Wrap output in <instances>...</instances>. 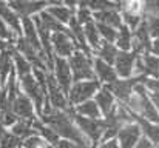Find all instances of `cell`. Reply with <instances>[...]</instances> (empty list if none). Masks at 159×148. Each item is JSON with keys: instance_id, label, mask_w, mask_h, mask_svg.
<instances>
[{"instance_id": "6da1fadb", "label": "cell", "mask_w": 159, "mask_h": 148, "mask_svg": "<svg viewBox=\"0 0 159 148\" xmlns=\"http://www.w3.org/2000/svg\"><path fill=\"white\" fill-rule=\"evenodd\" d=\"M130 111L136 116H141L147 120H152L155 123H159V110L156 108L153 99L150 97L148 91L144 88L142 83H138L134 88V93L131 94V97L128 99V102L125 103Z\"/></svg>"}, {"instance_id": "7a4b0ae2", "label": "cell", "mask_w": 159, "mask_h": 148, "mask_svg": "<svg viewBox=\"0 0 159 148\" xmlns=\"http://www.w3.org/2000/svg\"><path fill=\"white\" fill-rule=\"evenodd\" d=\"M74 122L79 127V130L84 133V136L87 137V141L90 142L91 148L98 147L102 142V136L105 133V119L104 117H84L79 114H74Z\"/></svg>"}, {"instance_id": "3957f363", "label": "cell", "mask_w": 159, "mask_h": 148, "mask_svg": "<svg viewBox=\"0 0 159 148\" xmlns=\"http://www.w3.org/2000/svg\"><path fill=\"white\" fill-rule=\"evenodd\" d=\"M68 63L71 68V74H73V80H88V79H96L94 76V66H93V56L76 49L70 57H68Z\"/></svg>"}, {"instance_id": "277c9868", "label": "cell", "mask_w": 159, "mask_h": 148, "mask_svg": "<svg viewBox=\"0 0 159 148\" xmlns=\"http://www.w3.org/2000/svg\"><path fill=\"white\" fill-rule=\"evenodd\" d=\"M101 82L98 79H88V80H77L73 82L70 91H68V103L71 106H76L80 102H85L88 99H93L98 90L101 88Z\"/></svg>"}, {"instance_id": "5b68a950", "label": "cell", "mask_w": 159, "mask_h": 148, "mask_svg": "<svg viewBox=\"0 0 159 148\" xmlns=\"http://www.w3.org/2000/svg\"><path fill=\"white\" fill-rule=\"evenodd\" d=\"M19 82H20V90L31 99V102L34 103V108H36V111L40 117L42 108L47 102V91L42 88V85L37 82V79L34 77L33 73L22 77V79H19Z\"/></svg>"}, {"instance_id": "8992f818", "label": "cell", "mask_w": 159, "mask_h": 148, "mask_svg": "<svg viewBox=\"0 0 159 148\" xmlns=\"http://www.w3.org/2000/svg\"><path fill=\"white\" fill-rule=\"evenodd\" d=\"M144 76H131V77H117L111 83H108V90L113 93L117 102L127 103L131 94L134 93V88L138 83H141Z\"/></svg>"}, {"instance_id": "52a82bcc", "label": "cell", "mask_w": 159, "mask_h": 148, "mask_svg": "<svg viewBox=\"0 0 159 148\" xmlns=\"http://www.w3.org/2000/svg\"><path fill=\"white\" fill-rule=\"evenodd\" d=\"M47 100L54 110H66L70 106L66 93L60 88L51 71L47 73Z\"/></svg>"}, {"instance_id": "ba28073f", "label": "cell", "mask_w": 159, "mask_h": 148, "mask_svg": "<svg viewBox=\"0 0 159 148\" xmlns=\"http://www.w3.org/2000/svg\"><path fill=\"white\" fill-rule=\"evenodd\" d=\"M51 73L54 74L57 83L60 85V88L68 94V91H70V88H71V85L74 82L73 80V74H71V68H70V63H68V59L54 56Z\"/></svg>"}, {"instance_id": "9c48e42d", "label": "cell", "mask_w": 159, "mask_h": 148, "mask_svg": "<svg viewBox=\"0 0 159 148\" xmlns=\"http://www.w3.org/2000/svg\"><path fill=\"white\" fill-rule=\"evenodd\" d=\"M9 108L17 114L19 119H37L39 114L34 108V103L22 90L9 102Z\"/></svg>"}, {"instance_id": "30bf717a", "label": "cell", "mask_w": 159, "mask_h": 148, "mask_svg": "<svg viewBox=\"0 0 159 148\" xmlns=\"http://www.w3.org/2000/svg\"><path fill=\"white\" fill-rule=\"evenodd\" d=\"M51 45H53V52L57 57H65L68 59L76 49V43L73 37L70 36L68 31H59L51 34Z\"/></svg>"}, {"instance_id": "8fae6325", "label": "cell", "mask_w": 159, "mask_h": 148, "mask_svg": "<svg viewBox=\"0 0 159 148\" xmlns=\"http://www.w3.org/2000/svg\"><path fill=\"white\" fill-rule=\"evenodd\" d=\"M9 6L16 11V14L20 19H23L37 16L42 9L48 6V3L45 0H11Z\"/></svg>"}, {"instance_id": "7c38bea8", "label": "cell", "mask_w": 159, "mask_h": 148, "mask_svg": "<svg viewBox=\"0 0 159 148\" xmlns=\"http://www.w3.org/2000/svg\"><path fill=\"white\" fill-rule=\"evenodd\" d=\"M138 54L134 51H119L114 60V70L117 77H131L134 76V65H136Z\"/></svg>"}, {"instance_id": "4fadbf2b", "label": "cell", "mask_w": 159, "mask_h": 148, "mask_svg": "<svg viewBox=\"0 0 159 148\" xmlns=\"http://www.w3.org/2000/svg\"><path fill=\"white\" fill-rule=\"evenodd\" d=\"M141 136H142V133H141L139 125L136 122H128L119 128L116 139H117L119 148H133V145L138 142V139Z\"/></svg>"}, {"instance_id": "5bb4252c", "label": "cell", "mask_w": 159, "mask_h": 148, "mask_svg": "<svg viewBox=\"0 0 159 148\" xmlns=\"http://www.w3.org/2000/svg\"><path fill=\"white\" fill-rule=\"evenodd\" d=\"M150 43H152V37L147 28L145 20L142 19V22L133 29V43H131V51H134L138 56L144 54V52H150Z\"/></svg>"}, {"instance_id": "9a60e30c", "label": "cell", "mask_w": 159, "mask_h": 148, "mask_svg": "<svg viewBox=\"0 0 159 148\" xmlns=\"http://www.w3.org/2000/svg\"><path fill=\"white\" fill-rule=\"evenodd\" d=\"M93 66H94V76L102 85H108L117 79V73L113 63H107L98 57H93Z\"/></svg>"}, {"instance_id": "2e32d148", "label": "cell", "mask_w": 159, "mask_h": 148, "mask_svg": "<svg viewBox=\"0 0 159 148\" xmlns=\"http://www.w3.org/2000/svg\"><path fill=\"white\" fill-rule=\"evenodd\" d=\"M22 37L26 40V43H30L36 51L43 54L42 45H40V39H39V33H37V28H36V23H34L33 17H23L22 19Z\"/></svg>"}, {"instance_id": "e0dca14e", "label": "cell", "mask_w": 159, "mask_h": 148, "mask_svg": "<svg viewBox=\"0 0 159 148\" xmlns=\"http://www.w3.org/2000/svg\"><path fill=\"white\" fill-rule=\"evenodd\" d=\"M93 99L96 100V103H98V106H99V110L102 113V117L108 116L114 110V106L117 105V100L113 96V93L108 90L107 85H101V88L98 90V93L94 94Z\"/></svg>"}, {"instance_id": "ac0fdd59", "label": "cell", "mask_w": 159, "mask_h": 148, "mask_svg": "<svg viewBox=\"0 0 159 148\" xmlns=\"http://www.w3.org/2000/svg\"><path fill=\"white\" fill-rule=\"evenodd\" d=\"M0 17L8 23V26H9L17 36H22V19L16 14V11L9 6L8 2L0 0Z\"/></svg>"}, {"instance_id": "d6986e66", "label": "cell", "mask_w": 159, "mask_h": 148, "mask_svg": "<svg viewBox=\"0 0 159 148\" xmlns=\"http://www.w3.org/2000/svg\"><path fill=\"white\" fill-rule=\"evenodd\" d=\"M133 119L139 125L141 133L145 137H148L155 145H159V123H155L152 120H147V119H144L141 116H136V114H133Z\"/></svg>"}, {"instance_id": "ffe728a7", "label": "cell", "mask_w": 159, "mask_h": 148, "mask_svg": "<svg viewBox=\"0 0 159 148\" xmlns=\"http://www.w3.org/2000/svg\"><path fill=\"white\" fill-rule=\"evenodd\" d=\"M94 22H101L110 26L119 28L122 25V16H120V9L119 8H111V9H105V11H98L93 12Z\"/></svg>"}, {"instance_id": "44dd1931", "label": "cell", "mask_w": 159, "mask_h": 148, "mask_svg": "<svg viewBox=\"0 0 159 148\" xmlns=\"http://www.w3.org/2000/svg\"><path fill=\"white\" fill-rule=\"evenodd\" d=\"M39 119V117H37ZM34 120L36 119H17L8 130L14 134V136H17L20 141H23V139H26L28 136H31L33 133H36V130H34Z\"/></svg>"}, {"instance_id": "7402d4cb", "label": "cell", "mask_w": 159, "mask_h": 148, "mask_svg": "<svg viewBox=\"0 0 159 148\" xmlns=\"http://www.w3.org/2000/svg\"><path fill=\"white\" fill-rule=\"evenodd\" d=\"M12 48H14V45H11L9 48L3 49V51H0V82H2V87L5 85L8 76H9L11 71L14 70Z\"/></svg>"}, {"instance_id": "603a6c76", "label": "cell", "mask_w": 159, "mask_h": 148, "mask_svg": "<svg viewBox=\"0 0 159 148\" xmlns=\"http://www.w3.org/2000/svg\"><path fill=\"white\" fill-rule=\"evenodd\" d=\"M73 113L74 114H79V116H84V117H102V113L96 103L94 99H88L85 102H80L77 103L76 106H73Z\"/></svg>"}, {"instance_id": "cb8c5ba5", "label": "cell", "mask_w": 159, "mask_h": 148, "mask_svg": "<svg viewBox=\"0 0 159 148\" xmlns=\"http://www.w3.org/2000/svg\"><path fill=\"white\" fill-rule=\"evenodd\" d=\"M84 34H85V40L88 43V47L91 49V52H94L99 48V45L102 43V37L99 34V29L96 26V22H88L84 25Z\"/></svg>"}, {"instance_id": "d4e9b609", "label": "cell", "mask_w": 159, "mask_h": 148, "mask_svg": "<svg viewBox=\"0 0 159 148\" xmlns=\"http://www.w3.org/2000/svg\"><path fill=\"white\" fill-rule=\"evenodd\" d=\"M131 43H133V31L127 25H120L117 28V36L114 40V45L119 51H131Z\"/></svg>"}, {"instance_id": "484cf974", "label": "cell", "mask_w": 159, "mask_h": 148, "mask_svg": "<svg viewBox=\"0 0 159 148\" xmlns=\"http://www.w3.org/2000/svg\"><path fill=\"white\" fill-rule=\"evenodd\" d=\"M117 52H119V49H117V47L114 43L102 40V43L99 45V48L93 52V57H98V59L104 60L107 63H114Z\"/></svg>"}, {"instance_id": "4316f807", "label": "cell", "mask_w": 159, "mask_h": 148, "mask_svg": "<svg viewBox=\"0 0 159 148\" xmlns=\"http://www.w3.org/2000/svg\"><path fill=\"white\" fill-rule=\"evenodd\" d=\"M12 60H14V71H16L19 79H22V77H25V76L33 73V65L26 60V57H23L19 51H16L14 48H12Z\"/></svg>"}, {"instance_id": "83f0119b", "label": "cell", "mask_w": 159, "mask_h": 148, "mask_svg": "<svg viewBox=\"0 0 159 148\" xmlns=\"http://www.w3.org/2000/svg\"><path fill=\"white\" fill-rule=\"evenodd\" d=\"M37 17L40 19V22L43 23V26L48 29V31H51V33H59V31H68V28H66V25H63L62 22H59L56 17H54L53 14H50L47 9H42L39 14H37Z\"/></svg>"}, {"instance_id": "f1b7e54d", "label": "cell", "mask_w": 159, "mask_h": 148, "mask_svg": "<svg viewBox=\"0 0 159 148\" xmlns=\"http://www.w3.org/2000/svg\"><path fill=\"white\" fill-rule=\"evenodd\" d=\"M45 9H47L50 14H53L54 17H56L59 22H62L63 25H68V22H70L71 17L74 16V11H73L71 8H68L66 5H63V3L50 5V6H47Z\"/></svg>"}, {"instance_id": "f546056e", "label": "cell", "mask_w": 159, "mask_h": 148, "mask_svg": "<svg viewBox=\"0 0 159 148\" xmlns=\"http://www.w3.org/2000/svg\"><path fill=\"white\" fill-rule=\"evenodd\" d=\"M34 130H36V133L40 134L50 145H54V144L60 139V136L54 131L50 125H47V123H43V122L40 120V117L34 120Z\"/></svg>"}, {"instance_id": "4dcf8cb0", "label": "cell", "mask_w": 159, "mask_h": 148, "mask_svg": "<svg viewBox=\"0 0 159 148\" xmlns=\"http://www.w3.org/2000/svg\"><path fill=\"white\" fill-rule=\"evenodd\" d=\"M79 5L90 8L93 12L105 11V9H111V8H119V5L114 0H80Z\"/></svg>"}, {"instance_id": "1f68e13d", "label": "cell", "mask_w": 159, "mask_h": 148, "mask_svg": "<svg viewBox=\"0 0 159 148\" xmlns=\"http://www.w3.org/2000/svg\"><path fill=\"white\" fill-rule=\"evenodd\" d=\"M22 147L23 148H54L53 145H50L40 134L33 133L31 136H28L26 139L22 141Z\"/></svg>"}, {"instance_id": "d6a6232c", "label": "cell", "mask_w": 159, "mask_h": 148, "mask_svg": "<svg viewBox=\"0 0 159 148\" xmlns=\"http://www.w3.org/2000/svg\"><path fill=\"white\" fill-rule=\"evenodd\" d=\"M96 26H98V29H99V34H101L102 40L114 43L116 36H117V28L110 26V25H105V23H101V22H96Z\"/></svg>"}, {"instance_id": "836d02e7", "label": "cell", "mask_w": 159, "mask_h": 148, "mask_svg": "<svg viewBox=\"0 0 159 148\" xmlns=\"http://www.w3.org/2000/svg\"><path fill=\"white\" fill-rule=\"evenodd\" d=\"M20 145H22V141L17 136H14L9 130L0 134V148H17Z\"/></svg>"}, {"instance_id": "e575fe53", "label": "cell", "mask_w": 159, "mask_h": 148, "mask_svg": "<svg viewBox=\"0 0 159 148\" xmlns=\"http://www.w3.org/2000/svg\"><path fill=\"white\" fill-rule=\"evenodd\" d=\"M74 17H76L82 25H85V23L94 20V17H93V11H91L90 8L84 6V5H79V6L76 8V11H74Z\"/></svg>"}, {"instance_id": "d590c367", "label": "cell", "mask_w": 159, "mask_h": 148, "mask_svg": "<svg viewBox=\"0 0 159 148\" xmlns=\"http://www.w3.org/2000/svg\"><path fill=\"white\" fill-rule=\"evenodd\" d=\"M19 36L8 26V23L0 17V39L2 40H6V42H9V43H12L14 45V42H16V39H17Z\"/></svg>"}, {"instance_id": "8d00e7d4", "label": "cell", "mask_w": 159, "mask_h": 148, "mask_svg": "<svg viewBox=\"0 0 159 148\" xmlns=\"http://www.w3.org/2000/svg\"><path fill=\"white\" fill-rule=\"evenodd\" d=\"M120 16H122V23L124 25H127L131 31L142 22V19H144V16H141V14H130V12H122L120 11Z\"/></svg>"}, {"instance_id": "74e56055", "label": "cell", "mask_w": 159, "mask_h": 148, "mask_svg": "<svg viewBox=\"0 0 159 148\" xmlns=\"http://www.w3.org/2000/svg\"><path fill=\"white\" fill-rule=\"evenodd\" d=\"M142 14L159 17V0H142Z\"/></svg>"}, {"instance_id": "f35d334b", "label": "cell", "mask_w": 159, "mask_h": 148, "mask_svg": "<svg viewBox=\"0 0 159 148\" xmlns=\"http://www.w3.org/2000/svg\"><path fill=\"white\" fill-rule=\"evenodd\" d=\"M144 20H145V23H147L150 37H152V39L159 37V17H155V16H144Z\"/></svg>"}, {"instance_id": "ab89813d", "label": "cell", "mask_w": 159, "mask_h": 148, "mask_svg": "<svg viewBox=\"0 0 159 148\" xmlns=\"http://www.w3.org/2000/svg\"><path fill=\"white\" fill-rule=\"evenodd\" d=\"M141 83L150 94L159 96V77H144Z\"/></svg>"}, {"instance_id": "60d3db41", "label": "cell", "mask_w": 159, "mask_h": 148, "mask_svg": "<svg viewBox=\"0 0 159 148\" xmlns=\"http://www.w3.org/2000/svg\"><path fill=\"white\" fill-rule=\"evenodd\" d=\"M2 119H3V125H5L6 128H9V127H11L19 117H17V114H16L11 108H8L6 111L2 113Z\"/></svg>"}, {"instance_id": "b9f144b4", "label": "cell", "mask_w": 159, "mask_h": 148, "mask_svg": "<svg viewBox=\"0 0 159 148\" xmlns=\"http://www.w3.org/2000/svg\"><path fill=\"white\" fill-rule=\"evenodd\" d=\"M153 147H155V144H153L148 137H145L144 134H142V136L138 139V142L133 145V148H153Z\"/></svg>"}, {"instance_id": "7bdbcfd3", "label": "cell", "mask_w": 159, "mask_h": 148, "mask_svg": "<svg viewBox=\"0 0 159 148\" xmlns=\"http://www.w3.org/2000/svg\"><path fill=\"white\" fill-rule=\"evenodd\" d=\"M94 148H119V144H117V139L113 137V139H108V141L101 142L98 147H94Z\"/></svg>"}, {"instance_id": "ee69618b", "label": "cell", "mask_w": 159, "mask_h": 148, "mask_svg": "<svg viewBox=\"0 0 159 148\" xmlns=\"http://www.w3.org/2000/svg\"><path fill=\"white\" fill-rule=\"evenodd\" d=\"M150 52L159 57V37L152 39V43H150Z\"/></svg>"}, {"instance_id": "f6af8a7d", "label": "cell", "mask_w": 159, "mask_h": 148, "mask_svg": "<svg viewBox=\"0 0 159 148\" xmlns=\"http://www.w3.org/2000/svg\"><path fill=\"white\" fill-rule=\"evenodd\" d=\"M63 5H66L68 8H71L73 11H76V8L79 6V3H80V0H60Z\"/></svg>"}, {"instance_id": "bcb514c9", "label": "cell", "mask_w": 159, "mask_h": 148, "mask_svg": "<svg viewBox=\"0 0 159 148\" xmlns=\"http://www.w3.org/2000/svg\"><path fill=\"white\" fill-rule=\"evenodd\" d=\"M12 43H9V42H6V40H2L0 39V51H3V49H6V48H9Z\"/></svg>"}, {"instance_id": "7dc6e473", "label": "cell", "mask_w": 159, "mask_h": 148, "mask_svg": "<svg viewBox=\"0 0 159 148\" xmlns=\"http://www.w3.org/2000/svg\"><path fill=\"white\" fill-rule=\"evenodd\" d=\"M45 2L48 3V6H50V5H57V3H62L60 0H45Z\"/></svg>"}, {"instance_id": "c3c4849f", "label": "cell", "mask_w": 159, "mask_h": 148, "mask_svg": "<svg viewBox=\"0 0 159 148\" xmlns=\"http://www.w3.org/2000/svg\"><path fill=\"white\" fill-rule=\"evenodd\" d=\"M3 2H8V3H9V2H11V0H3Z\"/></svg>"}, {"instance_id": "681fc988", "label": "cell", "mask_w": 159, "mask_h": 148, "mask_svg": "<svg viewBox=\"0 0 159 148\" xmlns=\"http://www.w3.org/2000/svg\"><path fill=\"white\" fill-rule=\"evenodd\" d=\"M153 148H159V147H158V145H155V147H153Z\"/></svg>"}, {"instance_id": "f907efd6", "label": "cell", "mask_w": 159, "mask_h": 148, "mask_svg": "<svg viewBox=\"0 0 159 148\" xmlns=\"http://www.w3.org/2000/svg\"><path fill=\"white\" fill-rule=\"evenodd\" d=\"M17 148H23V147H22V145H20V147H17Z\"/></svg>"}, {"instance_id": "816d5d0a", "label": "cell", "mask_w": 159, "mask_h": 148, "mask_svg": "<svg viewBox=\"0 0 159 148\" xmlns=\"http://www.w3.org/2000/svg\"><path fill=\"white\" fill-rule=\"evenodd\" d=\"M0 88H2V82H0Z\"/></svg>"}, {"instance_id": "f5cc1de1", "label": "cell", "mask_w": 159, "mask_h": 148, "mask_svg": "<svg viewBox=\"0 0 159 148\" xmlns=\"http://www.w3.org/2000/svg\"><path fill=\"white\" fill-rule=\"evenodd\" d=\"M114 2H116V0H114Z\"/></svg>"}, {"instance_id": "db71d44e", "label": "cell", "mask_w": 159, "mask_h": 148, "mask_svg": "<svg viewBox=\"0 0 159 148\" xmlns=\"http://www.w3.org/2000/svg\"><path fill=\"white\" fill-rule=\"evenodd\" d=\"M158 147H159V145H158Z\"/></svg>"}]
</instances>
